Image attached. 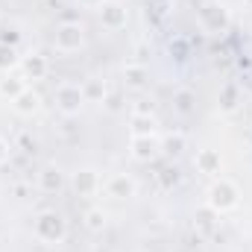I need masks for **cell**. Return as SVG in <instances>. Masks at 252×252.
Segmentation results:
<instances>
[{"instance_id": "484cf974", "label": "cell", "mask_w": 252, "mask_h": 252, "mask_svg": "<svg viewBox=\"0 0 252 252\" xmlns=\"http://www.w3.org/2000/svg\"><path fill=\"white\" fill-rule=\"evenodd\" d=\"M18 41H21V30H18L15 24H9V27H3V32H0V44H9V47H18Z\"/></svg>"}, {"instance_id": "7c38bea8", "label": "cell", "mask_w": 252, "mask_h": 252, "mask_svg": "<svg viewBox=\"0 0 252 252\" xmlns=\"http://www.w3.org/2000/svg\"><path fill=\"white\" fill-rule=\"evenodd\" d=\"M35 185L41 193H59L64 188V170L59 164H44L35 176Z\"/></svg>"}, {"instance_id": "8992f818", "label": "cell", "mask_w": 252, "mask_h": 252, "mask_svg": "<svg viewBox=\"0 0 252 252\" xmlns=\"http://www.w3.org/2000/svg\"><path fill=\"white\" fill-rule=\"evenodd\" d=\"M129 156L141 164H150L161 156V135L153 132V135H132L129 138Z\"/></svg>"}, {"instance_id": "9c48e42d", "label": "cell", "mask_w": 252, "mask_h": 252, "mask_svg": "<svg viewBox=\"0 0 252 252\" xmlns=\"http://www.w3.org/2000/svg\"><path fill=\"white\" fill-rule=\"evenodd\" d=\"M241 103H244V91H241V85H238L235 79L223 82L220 91H217V109H220L223 115H235V112L241 109Z\"/></svg>"}, {"instance_id": "44dd1931", "label": "cell", "mask_w": 252, "mask_h": 252, "mask_svg": "<svg viewBox=\"0 0 252 252\" xmlns=\"http://www.w3.org/2000/svg\"><path fill=\"white\" fill-rule=\"evenodd\" d=\"M144 9H147V18L164 21L173 12V0H144Z\"/></svg>"}, {"instance_id": "5bb4252c", "label": "cell", "mask_w": 252, "mask_h": 252, "mask_svg": "<svg viewBox=\"0 0 252 252\" xmlns=\"http://www.w3.org/2000/svg\"><path fill=\"white\" fill-rule=\"evenodd\" d=\"M21 70H24V79L38 82V79H44V76L50 73V62H47V56H41V53H27V56L21 59Z\"/></svg>"}, {"instance_id": "9a60e30c", "label": "cell", "mask_w": 252, "mask_h": 252, "mask_svg": "<svg viewBox=\"0 0 252 252\" xmlns=\"http://www.w3.org/2000/svg\"><path fill=\"white\" fill-rule=\"evenodd\" d=\"M12 109H15L21 118H32V115L41 109V94H38L35 88H30V85H27V88L12 100Z\"/></svg>"}, {"instance_id": "83f0119b", "label": "cell", "mask_w": 252, "mask_h": 252, "mask_svg": "<svg viewBox=\"0 0 252 252\" xmlns=\"http://www.w3.org/2000/svg\"><path fill=\"white\" fill-rule=\"evenodd\" d=\"M6 158H9V141H6V138L0 135V164H3Z\"/></svg>"}, {"instance_id": "3957f363", "label": "cell", "mask_w": 252, "mask_h": 252, "mask_svg": "<svg viewBox=\"0 0 252 252\" xmlns=\"http://www.w3.org/2000/svg\"><path fill=\"white\" fill-rule=\"evenodd\" d=\"M32 232H35V238L41 241V244H50V247H59L64 244V238H67V220H64L59 211H41L38 217H35V223H32Z\"/></svg>"}, {"instance_id": "603a6c76", "label": "cell", "mask_w": 252, "mask_h": 252, "mask_svg": "<svg viewBox=\"0 0 252 252\" xmlns=\"http://www.w3.org/2000/svg\"><path fill=\"white\" fill-rule=\"evenodd\" d=\"M82 223H85V229H88V232H103V229H106V223H109V217H106V211H103V208H88V211L82 214Z\"/></svg>"}, {"instance_id": "7a4b0ae2", "label": "cell", "mask_w": 252, "mask_h": 252, "mask_svg": "<svg viewBox=\"0 0 252 252\" xmlns=\"http://www.w3.org/2000/svg\"><path fill=\"white\" fill-rule=\"evenodd\" d=\"M205 205L217 214H229L241 205V188L232 182V179H214L208 190H205Z\"/></svg>"}, {"instance_id": "ba28073f", "label": "cell", "mask_w": 252, "mask_h": 252, "mask_svg": "<svg viewBox=\"0 0 252 252\" xmlns=\"http://www.w3.org/2000/svg\"><path fill=\"white\" fill-rule=\"evenodd\" d=\"M103 190H106V196H112V199H135V196H138V182H135V176H129V173H112V176L103 182Z\"/></svg>"}, {"instance_id": "30bf717a", "label": "cell", "mask_w": 252, "mask_h": 252, "mask_svg": "<svg viewBox=\"0 0 252 252\" xmlns=\"http://www.w3.org/2000/svg\"><path fill=\"white\" fill-rule=\"evenodd\" d=\"M70 185H73V193H76V196H94L97 190H103L100 173H97L94 167H82V170H76L73 179H70Z\"/></svg>"}, {"instance_id": "cb8c5ba5", "label": "cell", "mask_w": 252, "mask_h": 252, "mask_svg": "<svg viewBox=\"0 0 252 252\" xmlns=\"http://www.w3.org/2000/svg\"><path fill=\"white\" fill-rule=\"evenodd\" d=\"M18 64H21V56H18V47L0 44V73H12V70H15Z\"/></svg>"}, {"instance_id": "4316f807", "label": "cell", "mask_w": 252, "mask_h": 252, "mask_svg": "<svg viewBox=\"0 0 252 252\" xmlns=\"http://www.w3.org/2000/svg\"><path fill=\"white\" fill-rule=\"evenodd\" d=\"M132 115H156V103L153 100H138L132 106Z\"/></svg>"}, {"instance_id": "f1b7e54d", "label": "cell", "mask_w": 252, "mask_h": 252, "mask_svg": "<svg viewBox=\"0 0 252 252\" xmlns=\"http://www.w3.org/2000/svg\"><path fill=\"white\" fill-rule=\"evenodd\" d=\"M79 6H88V9H97V6H103L106 0H76Z\"/></svg>"}, {"instance_id": "ffe728a7", "label": "cell", "mask_w": 252, "mask_h": 252, "mask_svg": "<svg viewBox=\"0 0 252 252\" xmlns=\"http://www.w3.org/2000/svg\"><path fill=\"white\" fill-rule=\"evenodd\" d=\"M24 88H27V82H24L21 76H12V73H6V76L0 79V97H6L9 103H12V100H15V97H18Z\"/></svg>"}, {"instance_id": "52a82bcc", "label": "cell", "mask_w": 252, "mask_h": 252, "mask_svg": "<svg viewBox=\"0 0 252 252\" xmlns=\"http://www.w3.org/2000/svg\"><path fill=\"white\" fill-rule=\"evenodd\" d=\"M97 12H100L103 30H109V32H118V30H124L126 24H129V9H126L121 0H106Z\"/></svg>"}, {"instance_id": "6da1fadb", "label": "cell", "mask_w": 252, "mask_h": 252, "mask_svg": "<svg viewBox=\"0 0 252 252\" xmlns=\"http://www.w3.org/2000/svg\"><path fill=\"white\" fill-rule=\"evenodd\" d=\"M196 27L205 35H223L232 27V9L226 0H202L196 6Z\"/></svg>"}, {"instance_id": "ac0fdd59", "label": "cell", "mask_w": 252, "mask_h": 252, "mask_svg": "<svg viewBox=\"0 0 252 252\" xmlns=\"http://www.w3.org/2000/svg\"><path fill=\"white\" fill-rule=\"evenodd\" d=\"M217 211H211L208 205H202V208H196V214H193V229L199 232V235H211L214 229H217Z\"/></svg>"}, {"instance_id": "e0dca14e", "label": "cell", "mask_w": 252, "mask_h": 252, "mask_svg": "<svg viewBox=\"0 0 252 252\" xmlns=\"http://www.w3.org/2000/svg\"><path fill=\"white\" fill-rule=\"evenodd\" d=\"M185 150H188V138H185L182 132H164V135H161V153H164V156L179 158Z\"/></svg>"}, {"instance_id": "d4e9b609", "label": "cell", "mask_w": 252, "mask_h": 252, "mask_svg": "<svg viewBox=\"0 0 252 252\" xmlns=\"http://www.w3.org/2000/svg\"><path fill=\"white\" fill-rule=\"evenodd\" d=\"M158 182H161V188L164 190H170V188H176V185L182 182V176H179L176 167H164V170L158 173Z\"/></svg>"}, {"instance_id": "277c9868", "label": "cell", "mask_w": 252, "mask_h": 252, "mask_svg": "<svg viewBox=\"0 0 252 252\" xmlns=\"http://www.w3.org/2000/svg\"><path fill=\"white\" fill-rule=\"evenodd\" d=\"M53 106H56V112L64 115V118H76V115L85 109L82 85H76V82H62V85L53 91Z\"/></svg>"}, {"instance_id": "d6986e66", "label": "cell", "mask_w": 252, "mask_h": 252, "mask_svg": "<svg viewBox=\"0 0 252 252\" xmlns=\"http://www.w3.org/2000/svg\"><path fill=\"white\" fill-rule=\"evenodd\" d=\"M173 109H176L179 115H193V109H196V94H193L190 88H179V91L173 94Z\"/></svg>"}, {"instance_id": "2e32d148", "label": "cell", "mask_w": 252, "mask_h": 252, "mask_svg": "<svg viewBox=\"0 0 252 252\" xmlns=\"http://www.w3.org/2000/svg\"><path fill=\"white\" fill-rule=\"evenodd\" d=\"M82 94H85V103H100L103 106L109 100V85H106V79L91 76V79L82 82Z\"/></svg>"}, {"instance_id": "8fae6325", "label": "cell", "mask_w": 252, "mask_h": 252, "mask_svg": "<svg viewBox=\"0 0 252 252\" xmlns=\"http://www.w3.org/2000/svg\"><path fill=\"white\" fill-rule=\"evenodd\" d=\"M193 167H196V173H202V176H217V173L223 170V156H220V150H214V147L196 150Z\"/></svg>"}, {"instance_id": "5b68a950", "label": "cell", "mask_w": 252, "mask_h": 252, "mask_svg": "<svg viewBox=\"0 0 252 252\" xmlns=\"http://www.w3.org/2000/svg\"><path fill=\"white\" fill-rule=\"evenodd\" d=\"M53 47L59 50V53H79L82 47H85V27L79 24V21H64L56 27V32H53Z\"/></svg>"}, {"instance_id": "4fadbf2b", "label": "cell", "mask_w": 252, "mask_h": 252, "mask_svg": "<svg viewBox=\"0 0 252 252\" xmlns=\"http://www.w3.org/2000/svg\"><path fill=\"white\" fill-rule=\"evenodd\" d=\"M150 85V70L144 62H129L124 64V88L129 91H144Z\"/></svg>"}, {"instance_id": "7402d4cb", "label": "cell", "mask_w": 252, "mask_h": 252, "mask_svg": "<svg viewBox=\"0 0 252 252\" xmlns=\"http://www.w3.org/2000/svg\"><path fill=\"white\" fill-rule=\"evenodd\" d=\"M129 129H132V135H153L156 132V126H158V121H156V115H132V121H129Z\"/></svg>"}]
</instances>
